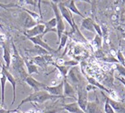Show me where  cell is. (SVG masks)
<instances>
[{
	"mask_svg": "<svg viewBox=\"0 0 125 113\" xmlns=\"http://www.w3.org/2000/svg\"><path fill=\"white\" fill-rule=\"evenodd\" d=\"M61 97L60 96H52V95L49 94L47 91L46 90H40V91H37V92L31 93V95L25 97V99L21 101L20 103L18 105L17 107V111L21 107V105L25 104L26 103H43L46 101L49 100H56V99H60Z\"/></svg>",
	"mask_w": 125,
	"mask_h": 113,
	"instance_id": "cell-1",
	"label": "cell"
},
{
	"mask_svg": "<svg viewBox=\"0 0 125 113\" xmlns=\"http://www.w3.org/2000/svg\"><path fill=\"white\" fill-rule=\"evenodd\" d=\"M11 44H12L14 54H13V55L11 56V63H10V64H12L13 70H14L16 73L19 74V75L22 79H25L26 76H28V74L25 71V68H24L25 61L22 60L21 56L19 55V53H18L17 49H16V46H14L12 41H11Z\"/></svg>",
	"mask_w": 125,
	"mask_h": 113,
	"instance_id": "cell-2",
	"label": "cell"
},
{
	"mask_svg": "<svg viewBox=\"0 0 125 113\" xmlns=\"http://www.w3.org/2000/svg\"><path fill=\"white\" fill-rule=\"evenodd\" d=\"M50 4L52 6V9L54 13V18L56 19V22H57V26H56V30H57V36H58V43L61 40V36L64 34L65 30H66V25H65L64 20H63V18L61 14V11L59 10L58 7V4L53 1H50Z\"/></svg>",
	"mask_w": 125,
	"mask_h": 113,
	"instance_id": "cell-3",
	"label": "cell"
},
{
	"mask_svg": "<svg viewBox=\"0 0 125 113\" xmlns=\"http://www.w3.org/2000/svg\"><path fill=\"white\" fill-rule=\"evenodd\" d=\"M58 7H59L60 11H61V16H62L63 19H65V20L67 21V23L69 24V25L71 26L72 32L79 31V27H78L77 25L75 24L73 15L70 12V11L66 7V5L64 4V2H62V1L59 2Z\"/></svg>",
	"mask_w": 125,
	"mask_h": 113,
	"instance_id": "cell-4",
	"label": "cell"
},
{
	"mask_svg": "<svg viewBox=\"0 0 125 113\" xmlns=\"http://www.w3.org/2000/svg\"><path fill=\"white\" fill-rule=\"evenodd\" d=\"M77 103L79 106L81 107V109L83 111L86 112V109H87V105H88V90L84 86V82H81L77 86Z\"/></svg>",
	"mask_w": 125,
	"mask_h": 113,
	"instance_id": "cell-5",
	"label": "cell"
},
{
	"mask_svg": "<svg viewBox=\"0 0 125 113\" xmlns=\"http://www.w3.org/2000/svg\"><path fill=\"white\" fill-rule=\"evenodd\" d=\"M1 72H3V73L4 74V75H5L7 78V81L10 82V85L12 86L13 96H12V102H11V104H13V103H15V101H16V85H17V81H16V79L14 78V76L11 75V73H10L4 66H3L2 68H1Z\"/></svg>",
	"mask_w": 125,
	"mask_h": 113,
	"instance_id": "cell-6",
	"label": "cell"
},
{
	"mask_svg": "<svg viewBox=\"0 0 125 113\" xmlns=\"http://www.w3.org/2000/svg\"><path fill=\"white\" fill-rule=\"evenodd\" d=\"M45 31V25L44 24H38L33 27L30 28V29H27L25 32V35L26 36L27 39L29 38H33V37H37V36L42 35L44 34Z\"/></svg>",
	"mask_w": 125,
	"mask_h": 113,
	"instance_id": "cell-7",
	"label": "cell"
},
{
	"mask_svg": "<svg viewBox=\"0 0 125 113\" xmlns=\"http://www.w3.org/2000/svg\"><path fill=\"white\" fill-rule=\"evenodd\" d=\"M25 82H26L27 85H29L32 90H34V92H37V91H40V90H44L45 87H46V84L42 83V82H39L36 79H34L32 76L31 75H28L24 79Z\"/></svg>",
	"mask_w": 125,
	"mask_h": 113,
	"instance_id": "cell-8",
	"label": "cell"
},
{
	"mask_svg": "<svg viewBox=\"0 0 125 113\" xmlns=\"http://www.w3.org/2000/svg\"><path fill=\"white\" fill-rule=\"evenodd\" d=\"M63 87H64V83H63V82H61L59 84L54 85V86L46 85V87H45L44 90L47 91L49 94L52 95V96H60L61 98H65L64 96H63Z\"/></svg>",
	"mask_w": 125,
	"mask_h": 113,
	"instance_id": "cell-9",
	"label": "cell"
},
{
	"mask_svg": "<svg viewBox=\"0 0 125 113\" xmlns=\"http://www.w3.org/2000/svg\"><path fill=\"white\" fill-rule=\"evenodd\" d=\"M63 83H64V87H63V96L65 98H72V99H76V91L73 89V85L67 81V79H63Z\"/></svg>",
	"mask_w": 125,
	"mask_h": 113,
	"instance_id": "cell-10",
	"label": "cell"
},
{
	"mask_svg": "<svg viewBox=\"0 0 125 113\" xmlns=\"http://www.w3.org/2000/svg\"><path fill=\"white\" fill-rule=\"evenodd\" d=\"M28 40H29L30 41L32 42L35 46H40V47L44 48V49H46V51H48L50 54H52V53H57L56 50L52 49L46 42H45L44 40H43V36L42 35L37 36V37H33V38H29Z\"/></svg>",
	"mask_w": 125,
	"mask_h": 113,
	"instance_id": "cell-11",
	"label": "cell"
},
{
	"mask_svg": "<svg viewBox=\"0 0 125 113\" xmlns=\"http://www.w3.org/2000/svg\"><path fill=\"white\" fill-rule=\"evenodd\" d=\"M3 46V59L4 61V67L6 68L7 69L10 67V63H11V54H10V49L9 45L7 44L6 42H4L2 45Z\"/></svg>",
	"mask_w": 125,
	"mask_h": 113,
	"instance_id": "cell-12",
	"label": "cell"
},
{
	"mask_svg": "<svg viewBox=\"0 0 125 113\" xmlns=\"http://www.w3.org/2000/svg\"><path fill=\"white\" fill-rule=\"evenodd\" d=\"M62 110L67 111L69 113H86L81 109V107L77 103V102H73L70 103H63L62 104Z\"/></svg>",
	"mask_w": 125,
	"mask_h": 113,
	"instance_id": "cell-13",
	"label": "cell"
},
{
	"mask_svg": "<svg viewBox=\"0 0 125 113\" xmlns=\"http://www.w3.org/2000/svg\"><path fill=\"white\" fill-rule=\"evenodd\" d=\"M45 25V31L44 34H42V36L44 37L46 34L48 33H56L57 34V30H56V26H57V22H56V19L55 18H52L50 20L46 21L45 23H43Z\"/></svg>",
	"mask_w": 125,
	"mask_h": 113,
	"instance_id": "cell-14",
	"label": "cell"
},
{
	"mask_svg": "<svg viewBox=\"0 0 125 113\" xmlns=\"http://www.w3.org/2000/svg\"><path fill=\"white\" fill-rule=\"evenodd\" d=\"M105 97H106V100L113 107V109L115 111V113H125V103L118 102V101L113 100V99L109 98L108 96H105Z\"/></svg>",
	"mask_w": 125,
	"mask_h": 113,
	"instance_id": "cell-15",
	"label": "cell"
},
{
	"mask_svg": "<svg viewBox=\"0 0 125 113\" xmlns=\"http://www.w3.org/2000/svg\"><path fill=\"white\" fill-rule=\"evenodd\" d=\"M94 21L91 18H85L81 21V28L88 32H91V33H95L94 28Z\"/></svg>",
	"mask_w": 125,
	"mask_h": 113,
	"instance_id": "cell-16",
	"label": "cell"
},
{
	"mask_svg": "<svg viewBox=\"0 0 125 113\" xmlns=\"http://www.w3.org/2000/svg\"><path fill=\"white\" fill-rule=\"evenodd\" d=\"M86 79H87V81H88V83H89L91 86H93V87H96V88L100 89L101 90H103V91L107 92L108 94H112V93H113L110 90H108V89L105 88V87L102 85V84H101L99 82H97V81H96L94 78L90 77V76H86Z\"/></svg>",
	"mask_w": 125,
	"mask_h": 113,
	"instance_id": "cell-17",
	"label": "cell"
},
{
	"mask_svg": "<svg viewBox=\"0 0 125 113\" xmlns=\"http://www.w3.org/2000/svg\"><path fill=\"white\" fill-rule=\"evenodd\" d=\"M67 4H66V3L64 2V4L66 5V7L70 11V12L74 13V14L78 15V16H81L82 19H85L86 17L81 12V11H80V10L77 8V6H76V4H75V1L71 0V1H68V2H67Z\"/></svg>",
	"mask_w": 125,
	"mask_h": 113,
	"instance_id": "cell-18",
	"label": "cell"
},
{
	"mask_svg": "<svg viewBox=\"0 0 125 113\" xmlns=\"http://www.w3.org/2000/svg\"><path fill=\"white\" fill-rule=\"evenodd\" d=\"M7 78L3 72H0V85H1V107L4 104V90L6 86Z\"/></svg>",
	"mask_w": 125,
	"mask_h": 113,
	"instance_id": "cell-19",
	"label": "cell"
},
{
	"mask_svg": "<svg viewBox=\"0 0 125 113\" xmlns=\"http://www.w3.org/2000/svg\"><path fill=\"white\" fill-rule=\"evenodd\" d=\"M25 65L27 68V71H28V75H31L32 74H39V70H38V66H36L31 61H28L25 59Z\"/></svg>",
	"mask_w": 125,
	"mask_h": 113,
	"instance_id": "cell-20",
	"label": "cell"
},
{
	"mask_svg": "<svg viewBox=\"0 0 125 113\" xmlns=\"http://www.w3.org/2000/svg\"><path fill=\"white\" fill-rule=\"evenodd\" d=\"M46 55H43V56H35L31 59V61L35 64L36 66H40V67H46V64L48 63V61L45 58Z\"/></svg>",
	"mask_w": 125,
	"mask_h": 113,
	"instance_id": "cell-21",
	"label": "cell"
},
{
	"mask_svg": "<svg viewBox=\"0 0 125 113\" xmlns=\"http://www.w3.org/2000/svg\"><path fill=\"white\" fill-rule=\"evenodd\" d=\"M54 66L58 68V70L60 71V73L62 75L63 78L66 79L67 76V75H68L69 70H70V68L67 67V66H64V65H59V64H56V63L54 64Z\"/></svg>",
	"mask_w": 125,
	"mask_h": 113,
	"instance_id": "cell-22",
	"label": "cell"
},
{
	"mask_svg": "<svg viewBox=\"0 0 125 113\" xmlns=\"http://www.w3.org/2000/svg\"><path fill=\"white\" fill-rule=\"evenodd\" d=\"M67 40H68V34H67V32H65L64 34H63V35L61 36L60 42H59V47H58V49L56 50V52H60V51H61V49H62V48L66 46Z\"/></svg>",
	"mask_w": 125,
	"mask_h": 113,
	"instance_id": "cell-23",
	"label": "cell"
},
{
	"mask_svg": "<svg viewBox=\"0 0 125 113\" xmlns=\"http://www.w3.org/2000/svg\"><path fill=\"white\" fill-rule=\"evenodd\" d=\"M86 113H98V106L94 102H88L86 109Z\"/></svg>",
	"mask_w": 125,
	"mask_h": 113,
	"instance_id": "cell-24",
	"label": "cell"
},
{
	"mask_svg": "<svg viewBox=\"0 0 125 113\" xmlns=\"http://www.w3.org/2000/svg\"><path fill=\"white\" fill-rule=\"evenodd\" d=\"M102 44V37L99 36L98 34H95L94 40H93V45L95 46L96 48H101Z\"/></svg>",
	"mask_w": 125,
	"mask_h": 113,
	"instance_id": "cell-25",
	"label": "cell"
},
{
	"mask_svg": "<svg viewBox=\"0 0 125 113\" xmlns=\"http://www.w3.org/2000/svg\"><path fill=\"white\" fill-rule=\"evenodd\" d=\"M116 59H117V61H119L121 65L125 66V57L120 50H118L116 52Z\"/></svg>",
	"mask_w": 125,
	"mask_h": 113,
	"instance_id": "cell-26",
	"label": "cell"
},
{
	"mask_svg": "<svg viewBox=\"0 0 125 113\" xmlns=\"http://www.w3.org/2000/svg\"><path fill=\"white\" fill-rule=\"evenodd\" d=\"M79 64V61H75V60H70V61H65V62L62 63V65L64 66H67L68 68H73V67H76V66Z\"/></svg>",
	"mask_w": 125,
	"mask_h": 113,
	"instance_id": "cell-27",
	"label": "cell"
},
{
	"mask_svg": "<svg viewBox=\"0 0 125 113\" xmlns=\"http://www.w3.org/2000/svg\"><path fill=\"white\" fill-rule=\"evenodd\" d=\"M104 111L105 113H115V111L113 109V107L111 106L110 103H108L107 100L105 101V103H104Z\"/></svg>",
	"mask_w": 125,
	"mask_h": 113,
	"instance_id": "cell-28",
	"label": "cell"
},
{
	"mask_svg": "<svg viewBox=\"0 0 125 113\" xmlns=\"http://www.w3.org/2000/svg\"><path fill=\"white\" fill-rule=\"evenodd\" d=\"M115 68H116V71L119 73V75H121L122 77L125 78V66H123L121 64H117Z\"/></svg>",
	"mask_w": 125,
	"mask_h": 113,
	"instance_id": "cell-29",
	"label": "cell"
},
{
	"mask_svg": "<svg viewBox=\"0 0 125 113\" xmlns=\"http://www.w3.org/2000/svg\"><path fill=\"white\" fill-rule=\"evenodd\" d=\"M94 31H95L96 34H98L99 36L102 37V27L100 26V25H98L97 23L94 22Z\"/></svg>",
	"mask_w": 125,
	"mask_h": 113,
	"instance_id": "cell-30",
	"label": "cell"
},
{
	"mask_svg": "<svg viewBox=\"0 0 125 113\" xmlns=\"http://www.w3.org/2000/svg\"><path fill=\"white\" fill-rule=\"evenodd\" d=\"M16 111V110H15ZM15 111H9V110H6L3 108V107H0V113H12L14 112Z\"/></svg>",
	"mask_w": 125,
	"mask_h": 113,
	"instance_id": "cell-31",
	"label": "cell"
},
{
	"mask_svg": "<svg viewBox=\"0 0 125 113\" xmlns=\"http://www.w3.org/2000/svg\"><path fill=\"white\" fill-rule=\"evenodd\" d=\"M25 2V4H31V5H32V6H36V4H37V1H31V0H29V1H24Z\"/></svg>",
	"mask_w": 125,
	"mask_h": 113,
	"instance_id": "cell-32",
	"label": "cell"
},
{
	"mask_svg": "<svg viewBox=\"0 0 125 113\" xmlns=\"http://www.w3.org/2000/svg\"><path fill=\"white\" fill-rule=\"evenodd\" d=\"M116 79L118 80V81L121 82V83H123V85L125 87V78L124 77H122V76H117Z\"/></svg>",
	"mask_w": 125,
	"mask_h": 113,
	"instance_id": "cell-33",
	"label": "cell"
},
{
	"mask_svg": "<svg viewBox=\"0 0 125 113\" xmlns=\"http://www.w3.org/2000/svg\"><path fill=\"white\" fill-rule=\"evenodd\" d=\"M2 67H3V65H2V63L0 62V68H2Z\"/></svg>",
	"mask_w": 125,
	"mask_h": 113,
	"instance_id": "cell-34",
	"label": "cell"
}]
</instances>
